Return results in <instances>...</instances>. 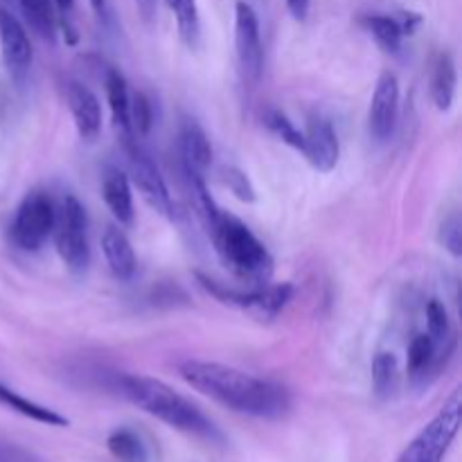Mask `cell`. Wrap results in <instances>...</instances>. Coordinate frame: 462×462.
Wrapping results in <instances>:
<instances>
[{"instance_id":"obj_10","label":"cell","mask_w":462,"mask_h":462,"mask_svg":"<svg viewBox=\"0 0 462 462\" xmlns=\"http://www.w3.org/2000/svg\"><path fill=\"white\" fill-rule=\"evenodd\" d=\"M400 111V84L393 72H382L374 86L373 102L368 111V129L377 143H383L393 135Z\"/></svg>"},{"instance_id":"obj_24","label":"cell","mask_w":462,"mask_h":462,"mask_svg":"<svg viewBox=\"0 0 462 462\" xmlns=\"http://www.w3.org/2000/svg\"><path fill=\"white\" fill-rule=\"evenodd\" d=\"M264 125L269 126V129L273 131L280 140H282V143H287L289 147L302 152V143H305V138H302V131L298 129V126L293 125V122L289 120L282 111H278V108H269V111L264 113Z\"/></svg>"},{"instance_id":"obj_28","label":"cell","mask_w":462,"mask_h":462,"mask_svg":"<svg viewBox=\"0 0 462 462\" xmlns=\"http://www.w3.org/2000/svg\"><path fill=\"white\" fill-rule=\"evenodd\" d=\"M221 180H224L226 188H228L239 201L253 203L257 199V192L255 188H253L246 171L237 170V167H224V170H221Z\"/></svg>"},{"instance_id":"obj_29","label":"cell","mask_w":462,"mask_h":462,"mask_svg":"<svg viewBox=\"0 0 462 462\" xmlns=\"http://www.w3.org/2000/svg\"><path fill=\"white\" fill-rule=\"evenodd\" d=\"M427 320H429V337L436 341H445L449 337V314L440 300H431L427 305Z\"/></svg>"},{"instance_id":"obj_31","label":"cell","mask_w":462,"mask_h":462,"mask_svg":"<svg viewBox=\"0 0 462 462\" xmlns=\"http://www.w3.org/2000/svg\"><path fill=\"white\" fill-rule=\"evenodd\" d=\"M0 462H45L41 456H36L34 451L25 449V447H18L14 442L0 440Z\"/></svg>"},{"instance_id":"obj_27","label":"cell","mask_w":462,"mask_h":462,"mask_svg":"<svg viewBox=\"0 0 462 462\" xmlns=\"http://www.w3.org/2000/svg\"><path fill=\"white\" fill-rule=\"evenodd\" d=\"M433 352H436L433 338L429 334H418L409 346V373L415 377L427 373L429 364L433 361Z\"/></svg>"},{"instance_id":"obj_23","label":"cell","mask_w":462,"mask_h":462,"mask_svg":"<svg viewBox=\"0 0 462 462\" xmlns=\"http://www.w3.org/2000/svg\"><path fill=\"white\" fill-rule=\"evenodd\" d=\"M106 447L111 456L120 462H144L147 460V447H144L143 438L131 429H116L111 436L106 438Z\"/></svg>"},{"instance_id":"obj_7","label":"cell","mask_w":462,"mask_h":462,"mask_svg":"<svg viewBox=\"0 0 462 462\" xmlns=\"http://www.w3.org/2000/svg\"><path fill=\"white\" fill-rule=\"evenodd\" d=\"M54 206L43 192H32L23 199L9 226V237L21 251L34 253L52 237Z\"/></svg>"},{"instance_id":"obj_2","label":"cell","mask_w":462,"mask_h":462,"mask_svg":"<svg viewBox=\"0 0 462 462\" xmlns=\"http://www.w3.org/2000/svg\"><path fill=\"white\" fill-rule=\"evenodd\" d=\"M117 391L131 404L143 409L152 418L161 420L167 427L176 429V431H183L188 436L201 438L208 442L224 440L215 422L197 404H192L188 397H183L158 379L143 377V374H120Z\"/></svg>"},{"instance_id":"obj_32","label":"cell","mask_w":462,"mask_h":462,"mask_svg":"<svg viewBox=\"0 0 462 462\" xmlns=\"http://www.w3.org/2000/svg\"><path fill=\"white\" fill-rule=\"evenodd\" d=\"M90 7H93L95 16L104 23V25H111L113 21V9H111V0H88Z\"/></svg>"},{"instance_id":"obj_20","label":"cell","mask_w":462,"mask_h":462,"mask_svg":"<svg viewBox=\"0 0 462 462\" xmlns=\"http://www.w3.org/2000/svg\"><path fill=\"white\" fill-rule=\"evenodd\" d=\"M129 88H126V79L117 70L106 72V97L108 108H111L113 125L131 138V122H129Z\"/></svg>"},{"instance_id":"obj_26","label":"cell","mask_w":462,"mask_h":462,"mask_svg":"<svg viewBox=\"0 0 462 462\" xmlns=\"http://www.w3.org/2000/svg\"><path fill=\"white\" fill-rule=\"evenodd\" d=\"M129 122H131V134H149L153 125V111L152 102L144 93L129 95Z\"/></svg>"},{"instance_id":"obj_35","label":"cell","mask_w":462,"mask_h":462,"mask_svg":"<svg viewBox=\"0 0 462 462\" xmlns=\"http://www.w3.org/2000/svg\"><path fill=\"white\" fill-rule=\"evenodd\" d=\"M54 3V9H57L59 14H63V16H68V14L75 9V0H52Z\"/></svg>"},{"instance_id":"obj_34","label":"cell","mask_w":462,"mask_h":462,"mask_svg":"<svg viewBox=\"0 0 462 462\" xmlns=\"http://www.w3.org/2000/svg\"><path fill=\"white\" fill-rule=\"evenodd\" d=\"M135 5H138L140 14H143L147 21L153 16V12H156V0H135Z\"/></svg>"},{"instance_id":"obj_13","label":"cell","mask_w":462,"mask_h":462,"mask_svg":"<svg viewBox=\"0 0 462 462\" xmlns=\"http://www.w3.org/2000/svg\"><path fill=\"white\" fill-rule=\"evenodd\" d=\"M68 106H70L72 120H75L77 131L84 140L97 138L99 129H102V108H99L97 95L84 84L70 81L66 88Z\"/></svg>"},{"instance_id":"obj_15","label":"cell","mask_w":462,"mask_h":462,"mask_svg":"<svg viewBox=\"0 0 462 462\" xmlns=\"http://www.w3.org/2000/svg\"><path fill=\"white\" fill-rule=\"evenodd\" d=\"M102 197L108 210L122 226L134 224V192H131V180L125 171L117 170V167L104 170Z\"/></svg>"},{"instance_id":"obj_17","label":"cell","mask_w":462,"mask_h":462,"mask_svg":"<svg viewBox=\"0 0 462 462\" xmlns=\"http://www.w3.org/2000/svg\"><path fill=\"white\" fill-rule=\"evenodd\" d=\"M0 404L7 406V409H12L14 413L23 415V418L34 420V422H39V424H48V427H68V424H70L68 422V418H63L61 413L48 409V406L36 404V402L27 400V397L18 395L16 391L3 386V383H0Z\"/></svg>"},{"instance_id":"obj_5","label":"cell","mask_w":462,"mask_h":462,"mask_svg":"<svg viewBox=\"0 0 462 462\" xmlns=\"http://www.w3.org/2000/svg\"><path fill=\"white\" fill-rule=\"evenodd\" d=\"M462 420L460 397L454 395L440 413L409 442L404 451H402L400 462H442L447 451L454 445L456 436H458Z\"/></svg>"},{"instance_id":"obj_25","label":"cell","mask_w":462,"mask_h":462,"mask_svg":"<svg viewBox=\"0 0 462 462\" xmlns=\"http://www.w3.org/2000/svg\"><path fill=\"white\" fill-rule=\"evenodd\" d=\"M397 359L391 352H379L373 361V388L379 397H386L395 383Z\"/></svg>"},{"instance_id":"obj_4","label":"cell","mask_w":462,"mask_h":462,"mask_svg":"<svg viewBox=\"0 0 462 462\" xmlns=\"http://www.w3.org/2000/svg\"><path fill=\"white\" fill-rule=\"evenodd\" d=\"M54 244L63 264L70 271H84L90 260L88 219L79 199L66 194L59 210H54Z\"/></svg>"},{"instance_id":"obj_14","label":"cell","mask_w":462,"mask_h":462,"mask_svg":"<svg viewBox=\"0 0 462 462\" xmlns=\"http://www.w3.org/2000/svg\"><path fill=\"white\" fill-rule=\"evenodd\" d=\"M179 149L183 158L185 171L203 176V171L212 162V144L208 140L206 131L194 120H183L179 129Z\"/></svg>"},{"instance_id":"obj_18","label":"cell","mask_w":462,"mask_h":462,"mask_svg":"<svg viewBox=\"0 0 462 462\" xmlns=\"http://www.w3.org/2000/svg\"><path fill=\"white\" fill-rule=\"evenodd\" d=\"M456 86H458V72L451 54L442 52L433 66L431 77V97L438 111H449L456 97Z\"/></svg>"},{"instance_id":"obj_8","label":"cell","mask_w":462,"mask_h":462,"mask_svg":"<svg viewBox=\"0 0 462 462\" xmlns=\"http://www.w3.org/2000/svg\"><path fill=\"white\" fill-rule=\"evenodd\" d=\"M235 50H237V63L246 84L255 86L264 68V48H262L260 18L255 9L244 0L235 5Z\"/></svg>"},{"instance_id":"obj_21","label":"cell","mask_w":462,"mask_h":462,"mask_svg":"<svg viewBox=\"0 0 462 462\" xmlns=\"http://www.w3.org/2000/svg\"><path fill=\"white\" fill-rule=\"evenodd\" d=\"M165 3L174 14L180 41L189 50H197L199 41H201V18H199L197 0H165Z\"/></svg>"},{"instance_id":"obj_16","label":"cell","mask_w":462,"mask_h":462,"mask_svg":"<svg viewBox=\"0 0 462 462\" xmlns=\"http://www.w3.org/2000/svg\"><path fill=\"white\" fill-rule=\"evenodd\" d=\"M102 251L108 269L120 280H129L135 273V253L129 237L116 226H108L102 235Z\"/></svg>"},{"instance_id":"obj_9","label":"cell","mask_w":462,"mask_h":462,"mask_svg":"<svg viewBox=\"0 0 462 462\" xmlns=\"http://www.w3.org/2000/svg\"><path fill=\"white\" fill-rule=\"evenodd\" d=\"M126 162H129V180L140 189L144 201L161 212L162 217H174V203H171L170 189H167L165 179L161 176L158 167L149 158L147 152H143L135 144H129L126 152Z\"/></svg>"},{"instance_id":"obj_3","label":"cell","mask_w":462,"mask_h":462,"mask_svg":"<svg viewBox=\"0 0 462 462\" xmlns=\"http://www.w3.org/2000/svg\"><path fill=\"white\" fill-rule=\"evenodd\" d=\"M203 215L210 226L212 242H215L221 262L235 275L248 280L269 278L273 260L264 244L253 235V230L242 219L217 208L215 201L203 206Z\"/></svg>"},{"instance_id":"obj_12","label":"cell","mask_w":462,"mask_h":462,"mask_svg":"<svg viewBox=\"0 0 462 462\" xmlns=\"http://www.w3.org/2000/svg\"><path fill=\"white\" fill-rule=\"evenodd\" d=\"M0 52H3L5 66L14 77L25 75L34 57L27 30L7 9H0Z\"/></svg>"},{"instance_id":"obj_11","label":"cell","mask_w":462,"mask_h":462,"mask_svg":"<svg viewBox=\"0 0 462 462\" xmlns=\"http://www.w3.org/2000/svg\"><path fill=\"white\" fill-rule=\"evenodd\" d=\"M302 153L310 161V165L319 171H332L341 156V144L334 126L325 117H310L307 129L302 131Z\"/></svg>"},{"instance_id":"obj_22","label":"cell","mask_w":462,"mask_h":462,"mask_svg":"<svg viewBox=\"0 0 462 462\" xmlns=\"http://www.w3.org/2000/svg\"><path fill=\"white\" fill-rule=\"evenodd\" d=\"M361 25L374 36L379 45L388 52H400L402 41H404V30H402V23L393 16H383V14H368V16L361 18Z\"/></svg>"},{"instance_id":"obj_33","label":"cell","mask_w":462,"mask_h":462,"mask_svg":"<svg viewBox=\"0 0 462 462\" xmlns=\"http://www.w3.org/2000/svg\"><path fill=\"white\" fill-rule=\"evenodd\" d=\"M284 3H287L289 14L296 21H305L307 14H310V0H284Z\"/></svg>"},{"instance_id":"obj_6","label":"cell","mask_w":462,"mask_h":462,"mask_svg":"<svg viewBox=\"0 0 462 462\" xmlns=\"http://www.w3.org/2000/svg\"><path fill=\"white\" fill-rule=\"evenodd\" d=\"M199 282L206 289L208 293L221 300L224 305L239 307V310L248 311L255 319L260 320H271L280 314V311L287 307V302L291 300L293 287L289 282L282 284H269V287L253 289V291H237V289H228L226 284L215 282V280L206 278V275H199Z\"/></svg>"},{"instance_id":"obj_19","label":"cell","mask_w":462,"mask_h":462,"mask_svg":"<svg viewBox=\"0 0 462 462\" xmlns=\"http://www.w3.org/2000/svg\"><path fill=\"white\" fill-rule=\"evenodd\" d=\"M23 18L32 32L41 36L48 43L57 41V14H54L52 0H18Z\"/></svg>"},{"instance_id":"obj_30","label":"cell","mask_w":462,"mask_h":462,"mask_svg":"<svg viewBox=\"0 0 462 462\" xmlns=\"http://www.w3.org/2000/svg\"><path fill=\"white\" fill-rule=\"evenodd\" d=\"M440 244L454 257L462 255V224L458 215H451L440 226Z\"/></svg>"},{"instance_id":"obj_1","label":"cell","mask_w":462,"mask_h":462,"mask_svg":"<svg viewBox=\"0 0 462 462\" xmlns=\"http://www.w3.org/2000/svg\"><path fill=\"white\" fill-rule=\"evenodd\" d=\"M179 374L185 383L217 404L257 420H280L291 411V393L269 379L208 361H183Z\"/></svg>"}]
</instances>
